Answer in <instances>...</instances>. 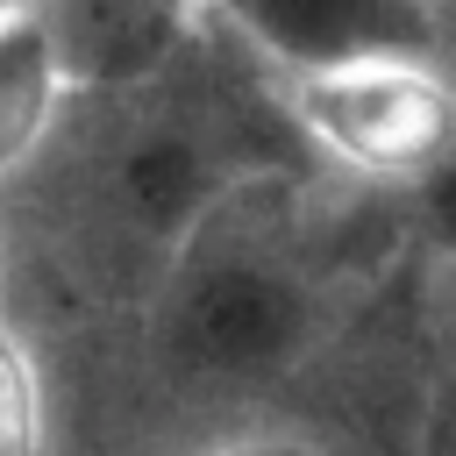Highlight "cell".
Listing matches in <instances>:
<instances>
[{
  "instance_id": "obj_1",
  "label": "cell",
  "mask_w": 456,
  "mask_h": 456,
  "mask_svg": "<svg viewBox=\"0 0 456 456\" xmlns=\"http://www.w3.org/2000/svg\"><path fill=\"white\" fill-rule=\"evenodd\" d=\"M342 306L349 271L299 171L242 185L114 314L107 413L128 435L121 449L207 456L256 435V406L321 363Z\"/></svg>"
},
{
  "instance_id": "obj_2",
  "label": "cell",
  "mask_w": 456,
  "mask_h": 456,
  "mask_svg": "<svg viewBox=\"0 0 456 456\" xmlns=\"http://www.w3.org/2000/svg\"><path fill=\"white\" fill-rule=\"evenodd\" d=\"M264 93V78H256ZM256 93L185 57V36L142 71L78 86L57 142L43 150L36 207L50 221L57 271L114 321L242 185L306 171L278 100L264 121ZM21 178V185H28Z\"/></svg>"
},
{
  "instance_id": "obj_3",
  "label": "cell",
  "mask_w": 456,
  "mask_h": 456,
  "mask_svg": "<svg viewBox=\"0 0 456 456\" xmlns=\"http://www.w3.org/2000/svg\"><path fill=\"white\" fill-rule=\"evenodd\" d=\"M271 100L299 164L363 200H406L456 157L449 57H370L271 86Z\"/></svg>"
},
{
  "instance_id": "obj_4",
  "label": "cell",
  "mask_w": 456,
  "mask_h": 456,
  "mask_svg": "<svg viewBox=\"0 0 456 456\" xmlns=\"http://www.w3.org/2000/svg\"><path fill=\"white\" fill-rule=\"evenodd\" d=\"M200 21L264 78L292 86L370 57H449L442 0H200Z\"/></svg>"
},
{
  "instance_id": "obj_5",
  "label": "cell",
  "mask_w": 456,
  "mask_h": 456,
  "mask_svg": "<svg viewBox=\"0 0 456 456\" xmlns=\"http://www.w3.org/2000/svg\"><path fill=\"white\" fill-rule=\"evenodd\" d=\"M71 100H78V57L57 28V7L36 0L0 14V192H14L43 164Z\"/></svg>"
},
{
  "instance_id": "obj_6",
  "label": "cell",
  "mask_w": 456,
  "mask_h": 456,
  "mask_svg": "<svg viewBox=\"0 0 456 456\" xmlns=\"http://www.w3.org/2000/svg\"><path fill=\"white\" fill-rule=\"evenodd\" d=\"M57 442V392L43 342L0 306V456H50Z\"/></svg>"
},
{
  "instance_id": "obj_7",
  "label": "cell",
  "mask_w": 456,
  "mask_h": 456,
  "mask_svg": "<svg viewBox=\"0 0 456 456\" xmlns=\"http://www.w3.org/2000/svg\"><path fill=\"white\" fill-rule=\"evenodd\" d=\"M50 7H57V14L93 7V14H107V21H128V28H142L150 50H171V43L200 21V0H50Z\"/></svg>"
},
{
  "instance_id": "obj_8",
  "label": "cell",
  "mask_w": 456,
  "mask_h": 456,
  "mask_svg": "<svg viewBox=\"0 0 456 456\" xmlns=\"http://www.w3.org/2000/svg\"><path fill=\"white\" fill-rule=\"evenodd\" d=\"M207 456H335V449L314 442V435H292V428H256V435H235V442L207 449Z\"/></svg>"
},
{
  "instance_id": "obj_9",
  "label": "cell",
  "mask_w": 456,
  "mask_h": 456,
  "mask_svg": "<svg viewBox=\"0 0 456 456\" xmlns=\"http://www.w3.org/2000/svg\"><path fill=\"white\" fill-rule=\"evenodd\" d=\"M7 278H14V228H7V200H0V306H7Z\"/></svg>"
},
{
  "instance_id": "obj_10",
  "label": "cell",
  "mask_w": 456,
  "mask_h": 456,
  "mask_svg": "<svg viewBox=\"0 0 456 456\" xmlns=\"http://www.w3.org/2000/svg\"><path fill=\"white\" fill-rule=\"evenodd\" d=\"M14 7H36V0H0V14H14Z\"/></svg>"
},
{
  "instance_id": "obj_11",
  "label": "cell",
  "mask_w": 456,
  "mask_h": 456,
  "mask_svg": "<svg viewBox=\"0 0 456 456\" xmlns=\"http://www.w3.org/2000/svg\"><path fill=\"white\" fill-rule=\"evenodd\" d=\"M442 7H449V14H456V0H442Z\"/></svg>"
}]
</instances>
